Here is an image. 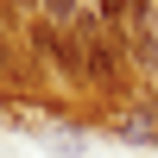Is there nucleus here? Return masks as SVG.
<instances>
[{
	"mask_svg": "<svg viewBox=\"0 0 158 158\" xmlns=\"http://www.w3.org/2000/svg\"><path fill=\"white\" fill-rule=\"evenodd\" d=\"M76 32V51H82V70H89V89H101V95H114L120 101L127 95V51H120V38L101 25V13L89 6L82 19L70 25Z\"/></svg>",
	"mask_w": 158,
	"mask_h": 158,
	"instance_id": "nucleus-1",
	"label": "nucleus"
},
{
	"mask_svg": "<svg viewBox=\"0 0 158 158\" xmlns=\"http://www.w3.org/2000/svg\"><path fill=\"white\" fill-rule=\"evenodd\" d=\"M120 133H127V139H158V108H152V101L127 108V114H120Z\"/></svg>",
	"mask_w": 158,
	"mask_h": 158,
	"instance_id": "nucleus-2",
	"label": "nucleus"
},
{
	"mask_svg": "<svg viewBox=\"0 0 158 158\" xmlns=\"http://www.w3.org/2000/svg\"><path fill=\"white\" fill-rule=\"evenodd\" d=\"M82 13H89V0H44V19L57 25V32H70V25L82 19Z\"/></svg>",
	"mask_w": 158,
	"mask_h": 158,
	"instance_id": "nucleus-3",
	"label": "nucleus"
},
{
	"mask_svg": "<svg viewBox=\"0 0 158 158\" xmlns=\"http://www.w3.org/2000/svg\"><path fill=\"white\" fill-rule=\"evenodd\" d=\"M38 0H0V13H32Z\"/></svg>",
	"mask_w": 158,
	"mask_h": 158,
	"instance_id": "nucleus-4",
	"label": "nucleus"
},
{
	"mask_svg": "<svg viewBox=\"0 0 158 158\" xmlns=\"http://www.w3.org/2000/svg\"><path fill=\"white\" fill-rule=\"evenodd\" d=\"M6 51H13V44H6V13H0V63H6Z\"/></svg>",
	"mask_w": 158,
	"mask_h": 158,
	"instance_id": "nucleus-5",
	"label": "nucleus"
}]
</instances>
